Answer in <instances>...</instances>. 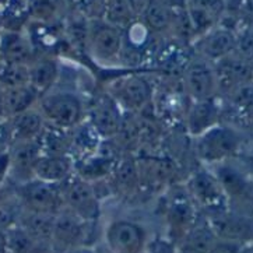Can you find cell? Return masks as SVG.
<instances>
[{
    "label": "cell",
    "mask_w": 253,
    "mask_h": 253,
    "mask_svg": "<svg viewBox=\"0 0 253 253\" xmlns=\"http://www.w3.org/2000/svg\"><path fill=\"white\" fill-rule=\"evenodd\" d=\"M6 235L10 253H38L40 249L46 246L38 244L21 225L8 229Z\"/></svg>",
    "instance_id": "d6a6232c"
},
{
    "label": "cell",
    "mask_w": 253,
    "mask_h": 253,
    "mask_svg": "<svg viewBox=\"0 0 253 253\" xmlns=\"http://www.w3.org/2000/svg\"><path fill=\"white\" fill-rule=\"evenodd\" d=\"M40 98L41 95L30 84L4 90V98H3L4 118L8 119L18 114H23L28 109H33L38 105Z\"/></svg>",
    "instance_id": "83f0119b"
},
{
    "label": "cell",
    "mask_w": 253,
    "mask_h": 253,
    "mask_svg": "<svg viewBox=\"0 0 253 253\" xmlns=\"http://www.w3.org/2000/svg\"><path fill=\"white\" fill-rule=\"evenodd\" d=\"M248 251H249V246L241 245L231 241L217 239V242L214 244L209 253H248Z\"/></svg>",
    "instance_id": "8d00e7d4"
},
{
    "label": "cell",
    "mask_w": 253,
    "mask_h": 253,
    "mask_svg": "<svg viewBox=\"0 0 253 253\" xmlns=\"http://www.w3.org/2000/svg\"><path fill=\"white\" fill-rule=\"evenodd\" d=\"M30 85L40 95H43L56 87L60 77V66L53 56L38 55V57L28 66Z\"/></svg>",
    "instance_id": "cb8c5ba5"
},
{
    "label": "cell",
    "mask_w": 253,
    "mask_h": 253,
    "mask_svg": "<svg viewBox=\"0 0 253 253\" xmlns=\"http://www.w3.org/2000/svg\"><path fill=\"white\" fill-rule=\"evenodd\" d=\"M23 207L20 206L16 196H3L0 199V231L7 232L8 229L14 228L20 224V217Z\"/></svg>",
    "instance_id": "836d02e7"
},
{
    "label": "cell",
    "mask_w": 253,
    "mask_h": 253,
    "mask_svg": "<svg viewBox=\"0 0 253 253\" xmlns=\"http://www.w3.org/2000/svg\"><path fill=\"white\" fill-rule=\"evenodd\" d=\"M101 18L121 30H126L136 20H139L129 0H104Z\"/></svg>",
    "instance_id": "f1b7e54d"
},
{
    "label": "cell",
    "mask_w": 253,
    "mask_h": 253,
    "mask_svg": "<svg viewBox=\"0 0 253 253\" xmlns=\"http://www.w3.org/2000/svg\"><path fill=\"white\" fill-rule=\"evenodd\" d=\"M180 10L183 8L172 7L165 0H151L139 20L150 33L158 37L173 31Z\"/></svg>",
    "instance_id": "7402d4cb"
},
{
    "label": "cell",
    "mask_w": 253,
    "mask_h": 253,
    "mask_svg": "<svg viewBox=\"0 0 253 253\" xmlns=\"http://www.w3.org/2000/svg\"><path fill=\"white\" fill-rule=\"evenodd\" d=\"M3 98H4V88L0 85V121H6L4 112H3Z\"/></svg>",
    "instance_id": "7bdbcfd3"
},
{
    "label": "cell",
    "mask_w": 253,
    "mask_h": 253,
    "mask_svg": "<svg viewBox=\"0 0 253 253\" xmlns=\"http://www.w3.org/2000/svg\"><path fill=\"white\" fill-rule=\"evenodd\" d=\"M38 57L31 38L23 31L3 30L0 33V60L30 66Z\"/></svg>",
    "instance_id": "d6986e66"
},
{
    "label": "cell",
    "mask_w": 253,
    "mask_h": 253,
    "mask_svg": "<svg viewBox=\"0 0 253 253\" xmlns=\"http://www.w3.org/2000/svg\"><path fill=\"white\" fill-rule=\"evenodd\" d=\"M222 122V104L217 98L192 101L186 115V126L195 139Z\"/></svg>",
    "instance_id": "ffe728a7"
},
{
    "label": "cell",
    "mask_w": 253,
    "mask_h": 253,
    "mask_svg": "<svg viewBox=\"0 0 253 253\" xmlns=\"http://www.w3.org/2000/svg\"><path fill=\"white\" fill-rule=\"evenodd\" d=\"M73 131V130H72ZM72 131L62 130L46 125L45 130L38 139L42 154L50 155H70V148H73Z\"/></svg>",
    "instance_id": "f546056e"
},
{
    "label": "cell",
    "mask_w": 253,
    "mask_h": 253,
    "mask_svg": "<svg viewBox=\"0 0 253 253\" xmlns=\"http://www.w3.org/2000/svg\"><path fill=\"white\" fill-rule=\"evenodd\" d=\"M249 251H251V253H253V245L249 246Z\"/></svg>",
    "instance_id": "ee69618b"
},
{
    "label": "cell",
    "mask_w": 253,
    "mask_h": 253,
    "mask_svg": "<svg viewBox=\"0 0 253 253\" xmlns=\"http://www.w3.org/2000/svg\"><path fill=\"white\" fill-rule=\"evenodd\" d=\"M140 168L133 161H125L116 169V179L119 186L125 189L133 188L139 180Z\"/></svg>",
    "instance_id": "d590c367"
},
{
    "label": "cell",
    "mask_w": 253,
    "mask_h": 253,
    "mask_svg": "<svg viewBox=\"0 0 253 253\" xmlns=\"http://www.w3.org/2000/svg\"><path fill=\"white\" fill-rule=\"evenodd\" d=\"M218 238L209 225L206 218L197 222L189 229L176 244L179 253H209Z\"/></svg>",
    "instance_id": "484cf974"
},
{
    "label": "cell",
    "mask_w": 253,
    "mask_h": 253,
    "mask_svg": "<svg viewBox=\"0 0 253 253\" xmlns=\"http://www.w3.org/2000/svg\"><path fill=\"white\" fill-rule=\"evenodd\" d=\"M87 118L94 133L105 139L115 137L122 129L121 106L109 94H105L92 102V105L87 109Z\"/></svg>",
    "instance_id": "2e32d148"
},
{
    "label": "cell",
    "mask_w": 253,
    "mask_h": 253,
    "mask_svg": "<svg viewBox=\"0 0 253 253\" xmlns=\"http://www.w3.org/2000/svg\"><path fill=\"white\" fill-rule=\"evenodd\" d=\"M62 0H28V17L35 23L50 24L60 13Z\"/></svg>",
    "instance_id": "4dcf8cb0"
},
{
    "label": "cell",
    "mask_w": 253,
    "mask_h": 253,
    "mask_svg": "<svg viewBox=\"0 0 253 253\" xmlns=\"http://www.w3.org/2000/svg\"><path fill=\"white\" fill-rule=\"evenodd\" d=\"M237 30L228 25L218 24L199 37L193 42V49L197 56L203 57L210 63H217L218 60L229 56L235 50Z\"/></svg>",
    "instance_id": "5bb4252c"
},
{
    "label": "cell",
    "mask_w": 253,
    "mask_h": 253,
    "mask_svg": "<svg viewBox=\"0 0 253 253\" xmlns=\"http://www.w3.org/2000/svg\"><path fill=\"white\" fill-rule=\"evenodd\" d=\"M225 115H228L225 123L235 126L246 136L253 133V82L222 98V118Z\"/></svg>",
    "instance_id": "9a60e30c"
},
{
    "label": "cell",
    "mask_w": 253,
    "mask_h": 253,
    "mask_svg": "<svg viewBox=\"0 0 253 253\" xmlns=\"http://www.w3.org/2000/svg\"><path fill=\"white\" fill-rule=\"evenodd\" d=\"M76 173L72 155L42 154L35 165L34 178L53 185H62Z\"/></svg>",
    "instance_id": "603a6c76"
},
{
    "label": "cell",
    "mask_w": 253,
    "mask_h": 253,
    "mask_svg": "<svg viewBox=\"0 0 253 253\" xmlns=\"http://www.w3.org/2000/svg\"><path fill=\"white\" fill-rule=\"evenodd\" d=\"M55 217H56V214L25 211V210H23L18 225H21L38 244L52 246Z\"/></svg>",
    "instance_id": "4316f807"
},
{
    "label": "cell",
    "mask_w": 253,
    "mask_h": 253,
    "mask_svg": "<svg viewBox=\"0 0 253 253\" xmlns=\"http://www.w3.org/2000/svg\"><path fill=\"white\" fill-rule=\"evenodd\" d=\"M60 190L66 209L72 210L87 222L98 218L99 200L90 180L74 173L60 185Z\"/></svg>",
    "instance_id": "52a82bcc"
},
{
    "label": "cell",
    "mask_w": 253,
    "mask_h": 253,
    "mask_svg": "<svg viewBox=\"0 0 253 253\" xmlns=\"http://www.w3.org/2000/svg\"><path fill=\"white\" fill-rule=\"evenodd\" d=\"M185 10L196 41L221 24L228 11V0H185Z\"/></svg>",
    "instance_id": "4fadbf2b"
},
{
    "label": "cell",
    "mask_w": 253,
    "mask_h": 253,
    "mask_svg": "<svg viewBox=\"0 0 253 253\" xmlns=\"http://www.w3.org/2000/svg\"><path fill=\"white\" fill-rule=\"evenodd\" d=\"M45 127L46 122L37 106L6 119V130L10 144L18 141H38Z\"/></svg>",
    "instance_id": "44dd1931"
},
{
    "label": "cell",
    "mask_w": 253,
    "mask_h": 253,
    "mask_svg": "<svg viewBox=\"0 0 253 253\" xmlns=\"http://www.w3.org/2000/svg\"><path fill=\"white\" fill-rule=\"evenodd\" d=\"M42 150L38 141H18L8 147L10 175L16 183H21L34 178V169L41 158Z\"/></svg>",
    "instance_id": "ac0fdd59"
},
{
    "label": "cell",
    "mask_w": 253,
    "mask_h": 253,
    "mask_svg": "<svg viewBox=\"0 0 253 253\" xmlns=\"http://www.w3.org/2000/svg\"><path fill=\"white\" fill-rule=\"evenodd\" d=\"M196 206L189 197L188 192L183 196H175L168 209V222L171 227L175 244H178L182 237L197 222Z\"/></svg>",
    "instance_id": "d4e9b609"
},
{
    "label": "cell",
    "mask_w": 253,
    "mask_h": 253,
    "mask_svg": "<svg viewBox=\"0 0 253 253\" xmlns=\"http://www.w3.org/2000/svg\"><path fill=\"white\" fill-rule=\"evenodd\" d=\"M218 98H227L239 87L253 82V65L237 55H229L214 63Z\"/></svg>",
    "instance_id": "7c38bea8"
},
{
    "label": "cell",
    "mask_w": 253,
    "mask_h": 253,
    "mask_svg": "<svg viewBox=\"0 0 253 253\" xmlns=\"http://www.w3.org/2000/svg\"><path fill=\"white\" fill-rule=\"evenodd\" d=\"M186 192L197 209L204 212V215L229 210L227 196L220 180L209 167L202 165L190 173L186 182Z\"/></svg>",
    "instance_id": "277c9868"
},
{
    "label": "cell",
    "mask_w": 253,
    "mask_h": 253,
    "mask_svg": "<svg viewBox=\"0 0 253 253\" xmlns=\"http://www.w3.org/2000/svg\"><path fill=\"white\" fill-rule=\"evenodd\" d=\"M246 137L235 126L221 122L195 139V155L202 165L211 168L238 158L248 143Z\"/></svg>",
    "instance_id": "6da1fadb"
},
{
    "label": "cell",
    "mask_w": 253,
    "mask_h": 253,
    "mask_svg": "<svg viewBox=\"0 0 253 253\" xmlns=\"http://www.w3.org/2000/svg\"><path fill=\"white\" fill-rule=\"evenodd\" d=\"M248 253H251V251H248Z\"/></svg>",
    "instance_id": "f6af8a7d"
},
{
    "label": "cell",
    "mask_w": 253,
    "mask_h": 253,
    "mask_svg": "<svg viewBox=\"0 0 253 253\" xmlns=\"http://www.w3.org/2000/svg\"><path fill=\"white\" fill-rule=\"evenodd\" d=\"M66 253H95L92 249L90 248H87L85 245H82V246H77V248H74L72 251H69V252Z\"/></svg>",
    "instance_id": "b9f144b4"
},
{
    "label": "cell",
    "mask_w": 253,
    "mask_h": 253,
    "mask_svg": "<svg viewBox=\"0 0 253 253\" xmlns=\"http://www.w3.org/2000/svg\"><path fill=\"white\" fill-rule=\"evenodd\" d=\"M242 164L245 165V168L249 171V173L253 176V141L246 143L245 148L242 151V154L238 157Z\"/></svg>",
    "instance_id": "f35d334b"
},
{
    "label": "cell",
    "mask_w": 253,
    "mask_h": 253,
    "mask_svg": "<svg viewBox=\"0 0 253 253\" xmlns=\"http://www.w3.org/2000/svg\"><path fill=\"white\" fill-rule=\"evenodd\" d=\"M87 221L74 214L69 209H62L55 217V228L52 246L69 252L77 246L84 245V238L87 234Z\"/></svg>",
    "instance_id": "e0dca14e"
},
{
    "label": "cell",
    "mask_w": 253,
    "mask_h": 253,
    "mask_svg": "<svg viewBox=\"0 0 253 253\" xmlns=\"http://www.w3.org/2000/svg\"><path fill=\"white\" fill-rule=\"evenodd\" d=\"M0 253H10L7 244V235L3 231H0Z\"/></svg>",
    "instance_id": "60d3db41"
},
{
    "label": "cell",
    "mask_w": 253,
    "mask_h": 253,
    "mask_svg": "<svg viewBox=\"0 0 253 253\" xmlns=\"http://www.w3.org/2000/svg\"><path fill=\"white\" fill-rule=\"evenodd\" d=\"M234 55L253 65V25L248 24L237 30Z\"/></svg>",
    "instance_id": "e575fe53"
},
{
    "label": "cell",
    "mask_w": 253,
    "mask_h": 253,
    "mask_svg": "<svg viewBox=\"0 0 253 253\" xmlns=\"http://www.w3.org/2000/svg\"><path fill=\"white\" fill-rule=\"evenodd\" d=\"M227 196L228 209L253 217V176L239 158L211 167Z\"/></svg>",
    "instance_id": "3957f363"
},
{
    "label": "cell",
    "mask_w": 253,
    "mask_h": 253,
    "mask_svg": "<svg viewBox=\"0 0 253 253\" xmlns=\"http://www.w3.org/2000/svg\"><path fill=\"white\" fill-rule=\"evenodd\" d=\"M105 244L111 253H146L147 231L131 220H115L105 229Z\"/></svg>",
    "instance_id": "ba28073f"
},
{
    "label": "cell",
    "mask_w": 253,
    "mask_h": 253,
    "mask_svg": "<svg viewBox=\"0 0 253 253\" xmlns=\"http://www.w3.org/2000/svg\"><path fill=\"white\" fill-rule=\"evenodd\" d=\"M14 196L25 211L57 214L65 209L60 185H53L40 179L16 183Z\"/></svg>",
    "instance_id": "5b68a950"
},
{
    "label": "cell",
    "mask_w": 253,
    "mask_h": 253,
    "mask_svg": "<svg viewBox=\"0 0 253 253\" xmlns=\"http://www.w3.org/2000/svg\"><path fill=\"white\" fill-rule=\"evenodd\" d=\"M146 253H179V251L169 239H154L148 242Z\"/></svg>",
    "instance_id": "74e56055"
},
{
    "label": "cell",
    "mask_w": 253,
    "mask_h": 253,
    "mask_svg": "<svg viewBox=\"0 0 253 253\" xmlns=\"http://www.w3.org/2000/svg\"><path fill=\"white\" fill-rule=\"evenodd\" d=\"M129 3L131 4V7L134 10L136 16L140 17L143 14V11L147 8V6L151 3V0H129Z\"/></svg>",
    "instance_id": "ab89813d"
},
{
    "label": "cell",
    "mask_w": 253,
    "mask_h": 253,
    "mask_svg": "<svg viewBox=\"0 0 253 253\" xmlns=\"http://www.w3.org/2000/svg\"><path fill=\"white\" fill-rule=\"evenodd\" d=\"M126 111H140L151 98V84L144 76L129 74L112 82L108 92Z\"/></svg>",
    "instance_id": "8fae6325"
},
{
    "label": "cell",
    "mask_w": 253,
    "mask_h": 253,
    "mask_svg": "<svg viewBox=\"0 0 253 253\" xmlns=\"http://www.w3.org/2000/svg\"><path fill=\"white\" fill-rule=\"evenodd\" d=\"M37 108L46 125L62 130H76L87 118V106L76 91L55 87L43 94Z\"/></svg>",
    "instance_id": "7a4b0ae2"
},
{
    "label": "cell",
    "mask_w": 253,
    "mask_h": 253,
    "mask_svg": "<svg viewBox=\"0 0 253 253\" xmlns=\"http://www.w3.org/2000/svg\"><path fill=\"white\" fill-rule=\"evenodd\" d=\"M122 48L123 30L108 24L102 18L90 21L87 50L97 63L106 66L121 62Z\"/></svg>",
    "instance_id": "8992f818"
},
{
    "label": "cell",
    "mask_w": 253,
    "mask_h": 253,
    "mask_svg": "<svg viewBox=\"0 0 253 253\" xmlns=\"http://www.w3.org/2000/svg\"><path fill=\"white\" fill-rule=\"evenodd\" d=\"M25 84H30L28 66L0 60V85L4 90L21 87Z\"/></svg>",
    "instance_id": "1f68e13d"
},
{
    "label": "cell",
    "mask_w": 253,
    "mask_h": 253,
    "mask_svg": "<svg viewBox=\"0 0 253 253\" xmlns=\"http://www.w3.org/2000/svg\"><path fill=\"white\" fill-rule=\"evenodd\" d=\"M215 237L241 245H253V217L232 210L204 215Z\"/></svg>",
    "instance_id": "9c48e42d"
},
{
    "label": "cell",
    "mask_w": 253,
    "mask_h": 253,
    "mask_svg": "<svg viewBox=\"0 0 253 253\" xmlns=\"http://www.w3.org/2000/svg\"><path fill=\"white\" fill-rule=\"evenodd\" d=\"M183 83L192 101H203L218 97L214 65L203 57L197 56L196 53L185 67Z\"/></svg>",
    "instance_id": "30bf717a"
}]
</instances>
